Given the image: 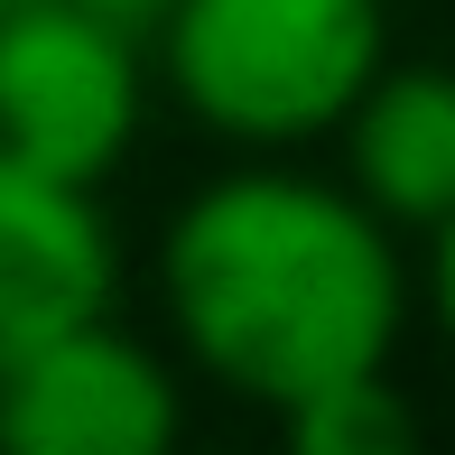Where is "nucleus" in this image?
Here are the masks:
<instances>
[{
	"instance_id": "f257e3e1",
	"label": "nucleus",
	"mask_w": 455,
	"mask_h": 455,
	"mask_svg": "<svg viewBox=\"0 0 455 455\" xmlns=\"http://www.w3.org/2000/svg\"><path fill=\"white\" fill-rule=\"evenodd\" d=\"M158 307L196 381L288 419L335 381L390 371L409 335V260L344 177L242 158L168 214Z\"/></svg>"
},
{
	"instance_id": "f03ea898",
	"label": "nucleus",
	"mask_w": 455,
	"mask_h": 455,
	"mask_svg": "<svg viewBox=\"0 0 455 455\" xmlns=\"http://www.w3.org/2000/svg\"><path fill=\"white\" fill-rule=\"evenodd\" d=\"M149 66L196 131L251 158L316 149L390 66L381 0H168Z\"/></svg>"
},
{
	"instance_id": "7ed1b4c3",
	"label": "nucleus",
	"mask_w": 455,
	"mask_h": 455,
	"mask_svg": "<svg viewBox=\"0 0 455 455\" xmlns=\"http://www.w3.org/2000/svg\"><path fill=\"white\" fill-rule=\"evenodd\" d=\"M149 56L131 19L84 0H10L0 10V149L47 177L102 186L149 121Z\"/></svg>"
},
{
	"instance_id": "20e7f679",
	"label": "nucleus",
	"mask_w": 455,
	"mask_h": 455,
	"mask_svg": "<svg viewBox=\"0 0 455 455\" xmlns=\"http://www.w3.org/2000/svg\"><path fill=\"white\" fill-rule=\"evenodd\" d=\"M186 427V381L149 335L102 316L47 335L0 371V446L10 455H168Z\"/></svg>"
},
{
	"instance_id": "39448f33",
	"label": "nucleus",
	"mask_w": 455,
	"mask_h": 455,
	"mask_svg": "<svg viewBox=\"0 0 455 455\" xmlns=\"http://www.w3.org/2000/svg\"><path fill=\"white\" fill-rule=\"evenodd\" d=\"M121 298V233L102 186L47 177L0 149V371Z\"/></svg>"
},
{
	"instance_id": "423d86ee",
	"label": "nucleus",
	"mask_w": 455,
	"mask_h": 455,
	"mask_svg": "<svg viewBox=\"0 0 455 455\" xmlns=\"http://www.w3.org/2000/svg\"><path fill=\"white\" fill-rule=\"evenodd\" d=\"M335 149H344V186L390 233L427 242L437 223H455V66L390 56L344 112Z\"/></svg>"
},
{
	"instance_id": "0eeeda50",
	"label": "nucleus",
	"mask_w": 455,
	"mask_h": 455,
	"mask_svg": "<svg viewBox=\"0 0 455 455\" xmlns=\"http://www.w3.org/2000/svg\"><path fill=\"white\" fill-rule=\"evenodd\" d=\"M279 437L298 455H409L419 409L400 400L390 371H363V381H335V390H316L307 409H288Z\"/></svg>"
},
{
	"instance_id": "6e6552de",
	"label": "nucleus",
	"mask_w": 455,
	"mask_h": 455,
	"mask_svg": "<svg viewBox=\"0 0 455 455\" xmlns=\"http://www.w3.org/2000/svg\"><path fill=\"white\" fill-rule=\"evenodd\" d=\"M427 316H437V335L455 344V223L427 233Z\"/></svg>"
},
{
	"instance_id": "1a4fd4ad",
	"label": "nucleus",
	"mask_w": 455,
	"mask_h": 455,
	"mask_svg": "<svg viewBox=\"0 0 455 455\" xmlns=\"http://www.w3.org/2000/svg\"><path fill=\"white\" fill-rule=\"evenodd\" d=\"M84 10H102V19H131V28L149 37V28H158V10H168V0H84Z\"/></svg>"
},
{
	"instance_id": "9d476101",
	"label": "nucleus",
	"mask_w": 455,
	"mask_h": 455,
	"mask_svg": "<svg viewBox=\"0 0 455 455\" xmlns=\"http://www.w3.org/2000/svg\"><path fill=\"white\" fill-rule=\"evenodd\" d=\"M0 10H10V0H0Z\"/></svg>"
}]
</instances>
